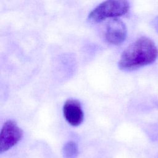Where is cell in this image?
I'll use <instances>...</instances> for the list:
<instances>
[{
	"label": "cell",
	"mask_w": 158,
	"mask_h": 158,
	"mask_svg": "<svg viewBox=\"0 0 158 158\" xmlns=\"http://www.w3.org/2000/svg\"><path fill=\"white\" fill-rule=\"evenodd\" d=\"M63 114L72 126L78 127L83 121L84 114L80 102L77 99L67 100L63 106Z\"/></svg>",
	"instance_id": "obj_5"
},
{
	"label": "cell",
	"mask_w": 158,
	"mask_h": 158,
	"mask_svg": "<svg viewBox=\"0 0 158 158\" xmlns=\"http://www.w3.org/2000/svg\"><path fill=\"white\" fill-rule=\"evenodd\" d=\"M158 57V48L149 38L141 36L130 44L122 53L118 67L131 71L153 63Z\"/></svg>",
	"instance_id": "obj_1"
},
{
	"label": "cell",
	"mask_w": 158,
	"mask_h": 158,
	"mask_svg": "<svg viewBox=\"0 0 158 158\" xmlns=\"http://www.w3.org/2000/svg\"><path fill=\"white\" fill-rule=\"evenodd\" d=\"M127 30L125 24L120 19L114 18L107 22L106 26L105 38L112 44L122 43L127 38Z\"/></svg>",
	"instance_id": "obj_4"
},
{
	"label": "cell",
	"mask_w": 158,
	"mask_h": 158,
	"mask_svg": "<svg viewBox=\"0 0 158 158\" xmlns=\"http://www.w3.org/2000/svg\"><path fill=\"white\" fill-rule=\"evenodd\" d=\"M23 131L16 122L12 120L6 121L0 134V153L2 154L15 146L22 138Z\"/></svg>",
	"instance_id": "obj_3"
},
{
	"label": "cell",
	"mask_w": 158,
	"mask_h": 158,
	"mask_svg": "<svg viewBox=\"0 0 158 158\" xmlns=\"http://www.w3.org/2000/svg\"><path fill=\"white\" fill-rule=\"evenodd\" d=\"M130 9V3L123 0L105 1L94 8L88 14V20L99 22L107 18H117L127 14Z\"/></svg>",
	"instance_id": "obj_2"
},
{
	"label": "cell",
	"mask_w": 158,
	"mask_h": 158,
	"mask_svg": "<svg viewBox=\"0 0 158 158\" xmlns=\"http://www.w3.org/2000/svg\"><path fill=\"white\" fill-rule=\"evenodd\" d=\"M64 158H77L78 154L77 144L73 141L66 143L62 149Z\"/></svg>",
	"instance_id": "obj_6"
},
{
	"label": "cell",
	"mask_w": 158,
	"mask_h": 158,
	"mask_svg": "<svg viewBox=\"0 0 158 158\" xmlns=\"http://www.w3.org/2000/svg\"><path fill=\"white\" fill-rule=\"evenodd\" d=\"M154 25H155V27H156V30L158 31V17L156 18V20H155V23H154Z\"/></svg>",
	"instance_id": "obj_7"
}]
</instances>
